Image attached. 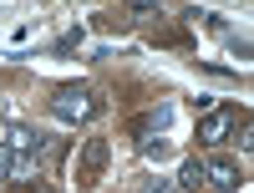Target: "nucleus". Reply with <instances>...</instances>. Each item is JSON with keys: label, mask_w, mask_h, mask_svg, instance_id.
<instances>
[{"label": "nucleus", "mask_w": 254, "mask_h": 193, "mask_svg": "<svg viewBox=\"0 0 254 193\" xmlns=\"http://www.w3.org/2000/svg\"><path fill=\"white\" fill-rule=\"evenodd\" d=\"M51 112H56L61 122H92V117H97V92H92V87H61V92L51 97Z\"/></svg>", "instance_id": "nucleus-1"}, {"label": "nucleus", "mask_w": 254, "mask_h": 193, "mask_svg": "<svg viewBox=\"0 0 254 193\" xmlns=\"http://www.w3.org/2000/svg\"><path fill=\"white\" fill-rule=\"evenodd\" d=\"M244 122H249V117H239L234 107H214V112H203V117H198V142H203V147H219V142L234 137Z\"/></svg>", "instance_id": "nucleus-2"}, {"label": "nucleus", "mask_w": 254, "mask_h": 193, "mask_svg": "<svg viewBox=\"0 0 254 193\" xmlns=\"http://www.w3.org/2000/svg\"><path fill=\"white\" fill-rule=\"evenodd\" d=\"M107 158H112L107 137H92L87 147H81V163H76V183H81V188H92V183L102 178V168H107Z\"/></svg>", "instance_id": "nucleus-3"}, {"label": "nucleus", "mask_w": 254, "mask_h": 193, "mask_svg": "<svg viewBox=\"0 0 254 193\" xmlns=\"http://www.w3.org/2000/svg\"><path fill=\"white\" fill-rule=\"evenodd\" d=\"M198 168H203V183H208V188H219V193H239V183H244V178H239V168L229 163V158H203Z\"/></svg>", "instance_id": "nucleus-4"}, {"label": "nucleus", "mask_w": 254, "mask_h": 193, "mask_svg": "<svg viewBox=\"0 0 254 193\" xmlns=\"http://www.w3.org/2000/svg\"><path fill=\"white\" fill-rule=\"evenodd\" d=\"M168 122H173V107H168V102H158L153 112H142V117L132 122V132H137V142H147V132H163Z\"/></svg>", "instance_id": "nucleus-5"}, {"label": "nucleus", "mask_w": 254, "mask_h": 193, "mask_svg": "<svg viewBox=\"0 0 254 193\" xmlns=\"http://www.w3.org/2000/svg\"><path fill=\"white\" fill-rule=\"evenodd\" d=\"M178 188H183V193H203V168H198V158H193V163H183Z\"/></svg>", "instance_id": "nucleus-6"}, {"label": "nucleus", "mask_w": 254, "mask_h": 193, "mask_svg": "<svg viewBox=\"0 0 254 193\" xmlns=\"http://www.w3.org/2000/svg\"><path fill=\"white\" fill-rule=\"evenodd\" d=\"M5 183H10V147L0 142V188H5Z\"/></svg>", "instance_id": "nucleus-7"}, {"label": "nucleus", "mask_w": 254, "mask_h": 193, "mask_svg": "<svg viewBox=\"0 0 254 193\" xmlns=\"http://www.w3.org/2000/svg\"><path fill=\"white\" fill-rule=\"evenodd\" d=\"M147 193H173V188H168V178H153V183H147Z\"/></svg>", "instance_id": "nucleus-8"}]
</instances>
